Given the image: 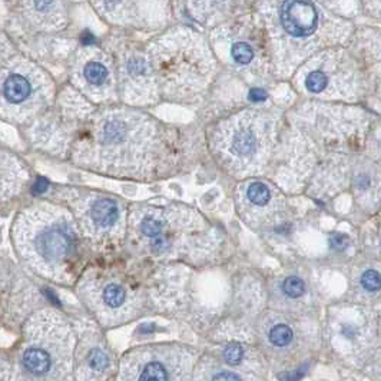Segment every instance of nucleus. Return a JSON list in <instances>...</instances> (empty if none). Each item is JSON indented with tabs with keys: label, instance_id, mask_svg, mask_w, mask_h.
I'll list each match as a JSON object with an SVG mask.
<instances>
[{
	"label": "nucleus",
	"instance_id": "6",
	"mask_svg": "<svg viewBox=\"0 0 381 381\" xmlns=\"http://www.w3.org/2000/svg\"><path fill=\"white\" fill-rule=\"evenodd\" d=\"M119 218V205L109 198L93 200L87 208V222L97 231H108L114 228Z\"/></svg>",
	"mask_w": 381,
	"mask_h": 381
},
{
	"label": "nucleus",
	"instance_id": "7",
	"mask_svg": "<svg viewBox=\"0 0 381 381\" xmlns=\"http://www.w3.org/2000/svg\"><path fill=\"white\" fill-rule=\"evenodd\" d=\"M2 93L6 102L11 105H22L28 99H30L32 93H33V85L29 78H26L23 73L15 72L11 73L4 85H2Z\"/></svg>",
	"mask_w": 381,
	"mask_h": 381
},
{
	"label": "nucleus",
	"instance_id": "15",
	"mask_svg": "<svg viewBox=\"0 0 381 381\" xmlns=\"http://www.w3.org/2000/svg\"><path fill=\"white\" fill-rule=\"evenodd\" d=\"M282 290L284 293L287 294L289 297L291 298H298L304 294L306 291V284L301 278L298 277H289L287 279L284 281V285H282Z\"/></svg>",
	"mask_w": 381,
	"mask_h": 381
},
{
	"label": "nucleus",
	"instance_id": "10",
	"mask_svg": "<svg viewBox=\"0 0 381 381\" xmlns=\"http://www.w3.org/2000/svg\"><path fill=\"white\" fill-rule=\"evenodd\" d=\"M128 300L126 290L118 282L107 284L102 290V301L108 308H121Z\"/></svg>",
	"mask_w": 381,
	"mask_h": 381
},
{
	"label": "nucleus",
	"instance_id": "21",
	"mask_svg": "<svg viewBox=\"0 0 381 381\" xmlns=\"http://www.w3.org/2000/svg\"><path fill=\"white\" fill-rule=\"evenodd\" d=\"M331 243H332V247H334V248H339V250H341V248H344V247H346V244H347V240H341V238L336 236V238H334V240H331Z\"/></svg>",
	"mask_w": 381,
	"mask_h": 381
},
{
	"label": "nucleus",
	"instance_id": "17",
	"mask_svg": "<svg viewBox=\"0 0 381 381\" xmlns=\"http://www.w3.org/2000/svg\"><path fill=\"white\" fill-rule=\"evenodd\" d=\"M244 357V350L240 344H229L224 350V358L228 364H238Z\"/></svg>",
	"mask_w": 381,
	"mask_h": 381
},
{
	"label": "nucleus",
	"instance_id": "14",
	"mask_svg": "<svg viewBox=\"0 0 381 381\" xmlns=\"http://www.w3.org/2000/svg\"><path fill=\"white\" fill-rule=\"evenodd\" d=\"M231 56L236 64L247 65L254 59V49L248 42H244V40L235 42L231 46Z\"/></svg>",
	"mask_w": 381,
	"mask_h": 381
},
{
	"label": "nucleus",
	"instance_id": "19",
	"mask_svg": "<svg viewBox=\"0 0 381 381\" xmlns=\"http://www.w3.org/2000/svg\"><path fill=\"white\" fill-rule=\"evenodd\" d=\"M211 381H244V378L241 375H238L234 371L219 370V371H217V373L212 374Z\"/></svg>",
	"mask_w": 381,
	"mask_h": 381
},
{
	"label": "nucleus",
	"instance_id": "3",
	"mask_svg": "<svg viewBox=\"0 0 381 381\" xmlns=\"http://www.w3.org/2000/svg\"><path fill=\"white\" fill-rule=\"evenodd\" d=\"M26 218L23 253L46 267H59L75 253L76 235L72 222L61 214H40Z\"/></svg>",
	"mask_w": 381,
	"mask_h": 381
},
{
	"label": "nucleus",
	"instance_id": "20",
	"mask_svg": "<svg viewBox=\"0 0 381 381\" xmlns=\"http://www.w3.org/2000/svg\"><path fill=\"white\" fill-rule=\"evenodd\" d=\"M267 98H268V95L264 89L250 90V101H253V102H264Z\"/></svg>",
	"mask_w": 381,
	"mask_h": 381
},
{
	"label": "nucleus",
	"instance_id": "1",
	"mask_svg": "<svg viewBox=\"0 0 381 381\" xmlns=\"http://www.w3.org/2000/svg\"><path fill=\"white\" fill-rule=\"evenodd\" d=\"M154 136V126L136 114H108L95 129V140L107 161H122V169L133 171L139 161L147 159Z\"/></svg>",
	"mask_w": 381,
	"mask_h": 381
},
{
	"label": "nucleus",
	"instance_id": "16",
	"mask_svg": "<svg viewBox=\"0 0 381 381\" xmlns=\"http://www.w3.org/2000/svg\"><path fill=\"white\" fill-rule=\"evenodd\" d=\"M109 361L105 353L101 350H93L89 356V367L95 371H104L108 367Z\"/></svg>",
	"mask_w": 381,
	"mask_h": 381
},
{
	"label": "nucleus",
	"instance_id": "18",
	"mask_svg": "<svg viewBox=\"0 0 381 381\" xmlns=\"http://www.w3.org/2000/svg\"><path fill=\"white\" fill-rule=\"evenodd\" d=\"M361 284L367 291H377L380 289V275L377 271H365L361 277Z\"/></svg>",
	"mask_w": 381,
	"mask_h": 381
},
{
	"label": "nucleus",
	"instance_id": "22",
	"mask_svg": "<svg viewBox=\"0 0 381 381\" xmlns=\"http://www.w3.org/2000/svg\"><path fill=\"white\" fill-rule=\"evenodd\" d=\"M47 188V182L44 179H39L35 185V193H43V190Z\"/></svg>",
	"mask_w": 381,
	"mask_h": 381
},
{
	"label": "nucleus",
	"instance_id": "11",
	"mask_svg": "<svg viewBox=\"0 0 381 381\" xmlns=\"http://www.w3.org/2000/svg\"><path fill=\"white\" fill-rule=\"evenodd\" d=\"M268 340L277 349L289 347L294 340L293 328L287 324H277L270 329Z\"/></svg>",
	"mask_w": 381,
	"mask_h": 381
},
{
	"label": "nucleus",
	"instance_id": "8",
	"mask_svg": "<svg viewBox=\"0 0 381 381\" xmlns=\"http://www.w3.org/2000/svg\"><path fill=\"white\" fill-rule=\"evenodd\" d=\"M23 367L33 377H43L51 371L54 358L43 347H29L23 354Z\"/></svg>",
	"mask_w": 381,
	"mask_h": 381
},
{
	"label": "nucleus",
	"instance_id": "12",
	"mask_svg": "<svg viewBox=\"0 0 381 381\" xmlns=\"http://www.w3.org/2000/svg\"><path fill=\"white\" fill-rule=\"evenodd\" d=\"M271 189L262 182H253L247 188V200L250 204L258 208H264L271 202Z\"/></svg>",
	"mask_w": 381,
	"mask_h": 381
},
{
	"label": "nucleus",
	"instance_id": "13",
	"mask_svg": "<svg viewBox=\"0 0 381 381\" xmlns=\"http://www.w3.org/2000/svg\"><path fill=\"white\" fill-rule=\"evenodd\" d=\"M304 85H306V89L311 93H322L324 90H327L329 85L328 73L324 72L322 69H314L307 73L304 79Z\"/></svg>",
	"mask_w": 381,
	"mask_h": 381
},
{
	"label": "nucleus",
	"instance_id": "4",
	"mask_svg": "<svg viewBox=\"0 0 381 381\" xmlns=\"http://www.w3.org/2000/svg\"><path fill=\"white\" fill-rule=\"evenodd\" d=\"M194 356L178 347H148L125 363L119 381H189Z\"/></svg>",
	"mask_w": 381,
	"mask_h": 381
},
{
	"label": "nucleus",
	"instance_id": "9",
	"mask_svg": "<svg viewBox=\"0 0 381 381\" xmlns=\"http://www.w3.org/2000/svg\"><path fill=\"white\" fill-rule=\"evenodd\" d=\"M83 78L92 86H102L109 79V69L101 61H89L83 68Z\"/></svg>",
	"mask_w": 381,
	"mask_h": 381
},
{
	"label": "nucleus",
	"instance_id": "2",
	"mask_svg": "<svg viewBox=\"0 0 381 381\" xmlns=\"http://www.w3.org/2000/svg\"><path fill=\"white\" fill-rule=\"evenodd\" d=\"M274 125L268 116L244 114L224 126L217 148L225 162L235 169L247 171L253 165L260 167L271 145Z\"/></svg>",
	"mask_w": 381,
	"mask_h": 381
},
{
	"label": "nucleus",
	"instance_id": "5",
	"mask_svg": "<svg viewBox=\"0 0 381 381\" xmlns=\"http://www.w3.org/2000/svg\"><path fill=\"white\" fill-rule=\"evenodd\" d=\"M279 19L282 29L293 37H308L318 28V12L310 2H285Z\"/></svg>",
	"mask_w": 381,
	"mask_h": 381
}]
</instances>
